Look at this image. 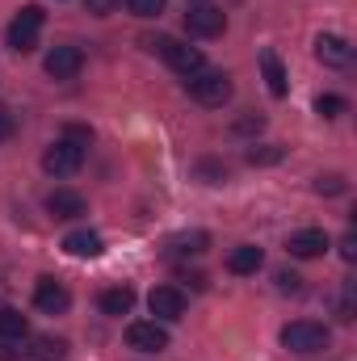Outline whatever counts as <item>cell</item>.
<instances>
[{"label":"cell","instance_id":"obj_1","mask_svg":"<svg viewBox=\"0 0 357 361\" xmlns=\"http://www.w3.org/2000/svg\"><path fill=\"white\" fill-rule=\"evenodd\" d=\"M147 51H160L164 63H169L177 76H185V80L206 68V55H202L198 47H189V42H177V38H147Z\"/></svg>","mask_w":357,"mask_h":361},{"label":"cell","instance_id":"obj_2","mask_svg":"<svg viewBox=\"0 0 357 361\" xmlns=\"http://www.w3.org/2000/svg\"><path fill=\"white\" fill-rule=\"evenodd\" d=\"M328 341H332V332L324 324H315V319H290L282 328V345L290 353H324Z\"/></svg>","mask_w":357,"mask_h":361},{"label":"cell","instance_id":"obj_3","mask_svg":"<svg viewBox=\"0 0 357 361\" xmlns=\"http://www.w3.org/2000/svg\"><path fill=\"white\" fill-rule=\"evenodd\" d=\"M189 85V97L198 101V105H206V109H219V105H227L231 101V76L227 72H198V76H189L185 80Z\"/></svg>","mask_w":357,"mask_h":361},{"label":"cell","instance_id":"obj_4","mask_svg":"<svg viewBox=\"0 0 357 361\" xmlns=\"http://www.w3.org/2000/svg\"><path fill=\"white\" fill-rule=\"evenodd\" d=\"M42 21H47V13H42L38 4H25V8H21L13 21H8V47H13L17 55H30V51L38 47Z\"/></svg>","mask_w":357,"mask_h":361},{"label":"cell","instance_id":"obj_5","mask_svg":"<svg viewBox=\"0 0 357 361\" xmlns=\"http://www.w3.org/2000/svg\"><path fill=\"white\" fill-rule=\"evenodd\" d=\"M42 169L51 177H76L85 169V147L72 143V139H55L47 152H42Z\"/></svg>","mask_w":357,"mask_h":361},{"label":"cell","instance_id":"obj_6","mask_svg":"<svg viewBox=\"0 0 357 361\" xmlns=\"http://www.w3.org/2000/svg\"><path fill=\"white\" fill-rule=\"evenodd\" d=\"M126 345L135 353H164L169 349V328L160 319H135V324H126Z\"/></svg>","mask_w":357,"mask_h":361},{"label":"cell","instance_id":"obj_7","mask_svg":"<svg viewBox=\"0 0 357 361\" xmlns=\"http://www.w3.org/2000/svg\"><path fill=\"white\" fill-rule=\"evenodd\" d=\"M185 30H189L193 38H219V34L227 30V17H223V8H214V4H189Z\"/></svg>","mask_w":357,"mask_h":361},{"label":"cell","instance_id":"obj_8","mask_svg":"<svg viewBox=\"0 0 357 361\" xmlns=\"http://www.w3.org/2000/svg\"><path fill=\"white\" fill-rule=\"evenodd\" d=\"M42 68H47L51 80H72V76H80V68H85V51H80V47H55V51H47Z\"/></svg>","mask_w":357,"mask_h":361},{"label":"cell","instance_id":"obj_9","mask_svg":"<svg viewBox=\"0 0 357 361\" xmlns=\"http://www.w3.org/2000/svg\"><path fill=\"white\" fill-rule=\"evenodd\" d=\"M328 248H332V240H328V231H320V227H303V231H294V235L286 240V252L298 257V261H315V257H324Z\"/></svg>","mask_w":357,"mask_h":361},{"label":"cell","instance_id":"obj_10","mask_svg":"<svg viewBox=\"0 0 357 361\" xmlns=\"http://www.w3.org/2000/svg\"><path fill=\"white\" fill-rule=\"evenodd\" d=\"M34 307H38L42 315H63V311L72 307V294H68L63 281H55V277H38V286H34Z\"/></svg>","mask_w":357,"mask_h":361},{"label":"cell","instance_id":"obj_11","mask_svg":"<svg viewBox=\"0 0 357 361\" xmlns=\"http://www.w3.org/2000/svg\"><path fill=\"white\" fill-rule=\"evenodd\" d=\"M315 59H320L324 68H349V63H353V47H349V38H341V34H320V38H315Z\"/></svg>","mask_w":357,"mask_h":361},{"label":"cell","instance_id":"obj_12","mask_svg":"<svg viewBox=\"0 0 357 361\" xmlns=\"http://www.w3.org/2000/svg\"><path fill=\"white\" fill-rule=\"evenodd\" d=\"M147 307H152L156 319H181L185 307H189V298L181 294L177 286H156V290L147 294Z\"/></svg>","mask_w":357,"mask_h":361},{"label":"cell","instance_id":"obj_13","mask_svg":"<svg viewBox=\"0 0 357 361\" xmlns=\"http://www.w3.org/2000/svg\"><path fill=\"white\" fill-rule=\"evenodd\" d=\"M63 252L76 257V261H92V257L105 252V240H101L97 231H89V227H76V231L63 235Z\"/></svg>","mask_w":357,"mask_h":361},{"label":"cell","instance_id":"obj_14","mask_svg":"<svg viewBox=\"0 0 357 361\" xmlns=\"http://www.w3.org/2000/svg\"><path fill=\"white\" fill-rule=\"evenodd\" d=\"M47 210H51V219H80L89 206H85V197L76 189H51L47 193Z\"/></svg>","mask_w":357,"mask_h":361},{"label":"cell","instance_id":"obj_15","mask_svg":"<svg viewBox=\"0 0 357 361\" xmlns=\"http://www.w3.org/2000/svg\"><path fill=\"white\" fill-rule=\"evenodd\" d=\"M97 307H101V315L122 319V315H131V307H135V290H131V286H109V290H101Z\"/></svg>","mask_w":357,"mask_h":361},{"label":"cell","instance_id":"obj_16","mask_svg":"<svg viewBox=\"0 0 357 361\" xmlns=\"http://www.w3.org/2000/svg\"><path fill=\"white\" fill-rule=\"evenodd\" d=\"M261 265H265V252L257 244H240V248L227 252V269L236 273V277H248V273H257Z\"/></svg>","mask_w":357,"mask_h":361},{"label":"cell","instance_id":"obj_17","mask_svg":"<svg viewBox=\"0 0 357 361\" xmlns=\"http://www.w3.org/2000/svg\"><path fill=\"white\" fill-rule=\"evenodd\" d=\"M261 72H265V85L273 97H286V68H282V59H277V51H261Z\"/></svg>","mask_w":357,"mask_h":361},{"label":"cell","instance_id":"obj_18","mask_svg":"<svg viewBox=\"0 0 357 361\" xmlns=\"http://www.w3.org/2000/svg\"><path fill=\"white\" fill-rule=\"evenodd\" d=\"M30 336V319L17 307H0V341H25Z\"/></svg>","mask_w":357,"mask_h":361},{"label":"cell","instance_id":"obj_19","mask_svg":"<svg viewBox=\"0 0 357 361\" xmlns=\"http://www.w3.org/2000/svg\"><path fill=\"white\" fill-rule=\"evenodd\" d=\"M206 244H210L206 231H189V235H177V240L169 244V252H173V257H198V252H206Z\"/></svg>","mask_w":357,"mask_h":361},{"label":"cell","instance_id":"obj_20","mask_svg":"<svg viewBox=\"0 0 357 361\" xmlns=\"http://www.w3.org/2000/svg\"><path fill=\"white\" fill-rule=\"evenodd\" d=\"M315 114L320 118H341V114H349V101L337 97V92H320L315 97Z\"/></svg>","mask_w":357,"mask_h":361},{"label":"cell","instance_id":"obj_21","mask_svg":"<svg viewBox=\"0 0 357 361\" xmlns=\"http://www.w3.org/2000/svg\"><path fill=\"white\" fill-rule=\"evenodd\" d=\"M34 353H38L42 361H59L63 353H68V345H63L59 336H38V341H34Z\"/></svg>","mask_w":357,"mask_h":361},{"label":"cell","instance_id":"obj_22","mask_svg":"<svg viewBox=\"0 0 357 361\" xmlns=\"http://www.w3.org/2000/svg\"><path fill=\"white\" fill-rule=\"evenodd\" d=\"M282 156H286V152H282L277 143H261V147H253V152H248V164H277Z\"/></svg>","mask_w":357,"mask_h":361},{"label":"cell","instance_id":"obj_23","mask_svg":"<svg viewBox=\"0 0 357 361\" xmlns=\"http://www.w3.org/2000/svg\"><path fill=\"white\" fill-rule=\"evenodd\" d=\"M126 8L135 17H160L164 13V0H126Z\"/></svg>","mask_w":357,"mask_h":361},{"label":"cell","instance_id":"obj_24","mask_svg":"<svg viewBox=\"0 0 357 361\" xmlns=\"http://www.w3.org/2000/svg\"><path fill=\"white\" fill-rule=\"evenodd\" d=\"M261 126H265V118H261V114H248V118H240L231 130H236V135H261Z\"/></svg>","mask_w":357,"mask_h":361},{"label":"cell","instance_id":"obj_25","mask_svg":"<svg viewBox=\"0 0 357 361\" xmlns=\"http://www.w3.org/2000/svg\"><path fill=\"white\" fill-rule=\"evenodd\" d=\"M277 290H282V294H298V290H303V277L290 273V269H282L277 273Z\"/></svg>","mask_w":357,"mask_h":361},{"label":"cell","instance_id":"obj_26","mask_svg":"<svg viewBox=\"0 0 357 361\" xmlns=\"http://www.w3.org/2000/svg\"><path fill=\"white\" fill-rule=\"evenodd\" d=\"M315 193H328V197L345 193V177H320L315 180Z\"/></svg>","mask_w":357,"mask_h":361},{"label":"cell","instance_id":"obj_27","mask_svg":"<svg viewBox=\"0 0 357 361\" xmlns=\"http://www.w3.org/2000/svg\"><path fill=\"white\" fill-rule=\"evenodd\" d=\"M13 130H17V118H13V109H8V105H0V143H4V139H13Z\"/></svg>","mask_w":357,"mask_h":361},{"label":"cell","instance_id":"obj_28","mask_svg":"<svg viewBox=\"0 0 357 361\" xmlns=\"http://www.w3.org/2000/svg\"><path fill=\"white\" fill-rule=\"evenodd\" d=\"M63 139H72V143H80V147H89L92 130H89V126H68V130H63Z\"/></svg>","mask_w":357,"mask_h":361},{"label":"cell","instance_id":"obj_29","mask_svg":"<svg viewBox=\"0 0 357 361\" xmlns=\"http://www.w3.org/2000/svg\"><path fill=\"white\" fill-rule=\"evenodd\" d=\"M17 345H21V341H0V361H17L21 357L25 349H17Z\"/></svg>","mask_w":357,"mask_h":361},{"label":"cell","instance_id":"obj_30","mask_svg":"<svg viewBox=\"0 0 357 361\" xmlns=\"http://www.w3.org/2000/svg\"><path fill=\"white\" fill-rule=\"evenodd\" d=\"M341 257H345V261H357V235H353V231L341 240Z\"/></svg>","mask_w":357,"mask_h":361},{"label":"cell","instance_id":"obj_31","mask_svg":"<svg viewBox=\"0 0 357 361\" xmlns=\"http://www.w3.org/2000/svg\"><path fill=\"white\" fill-rule=\"evenodd\" d=\"M89 8H92V13H97V17H105V13L114 8V0H89Z\"/></svg>","mask_w":357,"mask_h":361},{"label":"cell","instance_id":"obj_32","mask_svg":"<svg viewBox=\"0 0 357 361\" xmlns=\"http://www.w3.org/2000/svg\"><path fill=\"white\" fill-rule=\"evenodd\" d=\"M193 4H198V0H193Z\"/></svg>","mask_w":357,"mask_h":361}]
</instances>
